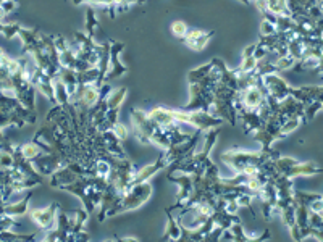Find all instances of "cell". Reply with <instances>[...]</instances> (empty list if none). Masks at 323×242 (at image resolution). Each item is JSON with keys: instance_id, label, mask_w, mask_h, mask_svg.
<instances>
[{"instance_id": "obj_1", "label": "cell", "mask_w": 323, "mask_h": 242, "mask_svg": "<svg viewBox=\"0 0 323 242\" xmlns=\"http://www.w3.org/2000/svg\"><path fill=\"white\" fill-rule=\"evenodd\" d=\"M152 192H154V187H152V184L149 181L133 184V186L129 187L125 194H121L120 207H118L120 215H121V213L141 209V207H143L145 202L152 197Z\"/></svg>"}, {"instance_id": "obj_2", "label": "cell", "mask_w": 323, "mask_h": 242, "mask_svg": "<svg viewBox=\"0 0 323 242\" xmlns=\"http://www.w3.org/2000/svg\"><path fill=\"white\" fill-rule=\"evenodd\" d=\"M129 120H131L133 134L138 139V142L143 144V146L150 144V136L157 129V126L152 123L149 115L144 110H141V108H133L131 115H129Z\"/></svg>"}, {"instance_id": "obj_3", "label": "cell", "mask_w": 323, "mask_h": 242, "mask_svg": "<svg viewBox=\"0 0 323 242\" xmlns=\"http://www.w3.org/2000/svg\"><path fill=\"white\" fill-rule=\"evenodd\" d=\"M262 86L265 89L267 95H272L273 99L281 102L289 95L291 86L286 83L285 78L280 76V73H268L262 76Z\"/></svg>"}, {"instance_id": "obj_4", "label": "cell", "mask_w": 323, "mask_h": 242, "mask_svg": "<svg viewBox=\"0 0 323 242\" xmlns=\"http://www.w3.org/2000/svg\"><path fill=\"white\" fill-rule=\"evenodd\" d=\"M58 210H60V204L54 202V204H50L49 207H45V209L28 210V215L36 226H39L42 231H47V229H52L55 226Z\"/></svg>"}, {"instance_id": "obj_5", "label": "cell", "mask_w": 323, "mask_h": 242, "mask_svg": "<svg viewBox=\"0 0 323 242\" xmlns=\"http://www.w3.org/2000/svg\"><path fill=\"white\" fill-rule=\"evenodd\" d=\"M123 49H125V44L120 42V40H110V65L107 74H105V81L120 78L128 71V68L120 60V54Z\"/></svg>"}, {"instance_id": "obj_6", "label": "cell", "mask_w": 323, "mask_h": 242, "mask_svg": "<svg viewBox=\"0 0 323 242\" xmlns=\"http://www.w3.org/2000/svg\"><path fill=\"white\" fill-rule=\"evenodd\" d=\"M65 163H67V160L57 152L44 153V155H40V157H37L36 160H33L34 168H36L39 175H42V176H50L52 173L57 171Z\"/></svg>"}, {"instance_id": "obj_7", "label": "cell", "mask_w": 323, "mask_h": 242, "mask_svg": "<svg viewBox=\"0 0 323 242\" xmlns=\"http://www.w3.org/2000/svg\"><path fill=\"white\" fill-rule=\"evenodd\" d=\"M212 36H214V31H205V30H201V28H196V30L187 31V34L181 42H184L186 47L194 52H202L209 45Z\"/></svg>"}, {"instance_id": "obj_8", "label": "cell", "mask_w": 323, "mask_h": 242, "mask_svg": "<svg viewBox=\"0 0 323 242\" xmlns=\"http://www.w3.org/2000/svg\"><path fill=\"white\" fill-rule=\"evenodd\" d=\"M241 95V102H243V107L248 108V110H257L258 107L262 105L263 100H265L267 92L263 89V86H251V88L244 89V91H238Z\"/></svg>"}, {"instance_id": "obj_9", "label": "cell", "mask_w": 323, "mask_h": 242, "mask_svg": "<svg viewBox=\"0 0 323 242\" xmlns=\"http://www.w3.org/2000/svg\"><path fill=\"white\" fill-rule=\"evenodd\" d=\"M289 95L294 97L302 105L314 100H323V88L322 86H301V88H291Z\"/></svg>"}, {"instance_id": "obj_10", "label": "cell", "mask_w": 323, "mask_h": 242, "mask_svg": "<svg viewBox=\"0 0 323 242\" xmlns=\"http://www.w3.org/2000/svg\"><path fill=\"white\" fill-rule=\"evenodd\" d=\"M163 168H167V163H165V160H163V157L160 155V157H158L157 161H154V163L145 165V166H139V168H136V171H134V176H133V184L149 181L150 178H154L157 173L160 171V170H163ZM133 184H131V186H133Z\"/></svg>"}, {"instance_id": "obj_11", "label": "cell", "mask_w": 323, "mask_h": 242, "mask_svg": "<svg viewBox=\"0 0 323 242\" xmlns=\"http://www.w3.org/2000/svg\"><path fill=\"white\" fill-rule=\"evenodd\" d=\"M147 115L152 120V123H154L157 128H162V129L172 128V126L176 123V120L173 117V110L172 108H167V107H154Z\"/></svg>"}, {"instance_id": "obj_12", "label": "cell", "mask_w": 323, "mask_h": 242, "mask_svg": "<svg viewBox=\"0 0 323 242\" xmlns=\"http://www.w3.org/2000/svg\"><path fill=\"white\" fill-rule=\"evenodd\" d=\"M322 168L314 161H297L294 166H291L289 170L285 173V176L291 178L294 180L297 176H315V175H320Z\"/></svg>"}, {"instance_id": "obj_13", "label": "cell", "mask_w": 323, "mask_h": 242, "mask_svg": "<svg viewBox=\"0 0 323 242\" xmlns=\"http://www.w3.org/2000/svg\"><path fill=\"white\" fill-rule=\"evenodd\" d=\"M31 199H33V192L29 191L26 197L15 202V204H7V202H5L3 207L0 209V215H10V216H15V218L26 215L28 210H29V200Z\"/></svg>"}, {"instance_id": "obj_14", "label": "cell", "mask_w": 323, "mask_h": 242, "mask_svg": "<svg viewBox=\"0 0 323 242\" xmlns=\"http://www.w3.org/2000/svg\"><path fill=\"white\" fill-rule=\"evenodd\" d=\"M50 178V186L52 187H57V189H60L62 186H65V184H72L76 180H78V175H74V173L68 168V166H60L57 171H54L52 175L49 176Z\"/></svg>"}, {"instance_id": "obj_15", "label": "cell", "mask_w": 323, "mask_h": 242, "mask_svg": "<svg viewBox=\"0 0 323 242\" xmlns=\"http://www.w3.org/2000/svg\"><path fill=\"white\" fill-rule=\"evenodd\" d=\"M18 152L21 153L23 158L31 160V161L45 153L44 149L40 147L36 141H29V142H25V144H20V146H18Z\"/></svg>"}, {"instance_id": "obj_16", "label": "cell", "mask_w": 323, "mask_h": 242, "mask_svg": "<svg viewBox=\"0 0 323 242\" xmlns=\"http://www.w3.org/2000/svg\"><path fill=\"white\" fill-rule=\"evenodd\" d=\"M167 216H168V221H167V231H165V236H163V241H179L181 238V224L179 221L176 220L173 216V212L172 210H165Z\"/></svg>"}, {"instance_id": "obj_17", "label": "cell", "mask_w": 323, "mask_h": 242, "mask_svg": "<svg viewBox=\"0 0 323 242\" xmlns=\"http://www.w3.org/2000/svg\"><path fill=\"white\" fill-rule=\"evenodd\" d=\"M128 97V89L126 88H118V89H111L108 92V95L105 97V103H107L108 108H118L125 103Z\"/></svg>"}, {"instance_id": "obj_18", "label": "cell", "mask_w": 323, "mask_h": 242, "mask_svg": "<svg viewBox=\"0 0 323 242\" xmlns=\"http://www.w3.org/2000/svg\"><path fill=\"white\" fill-rule=\"evenodd\" d=\"M52 84H54V95H55V103H60V105H68L70 103V92L67 89V86L60 79V78H54L52 79Z\"/></svg>"}, {"instance_id": "obj_19", "label": "cell", "mask_w": 323, "mask_h": 242, "mask_svg": "<svg viewBox=\"0 0 323 242\" xmlns=\"http://www.w3.org/2000/svg\"><path fill=\"white\" fill-rule=\"evenodd\" d=\"M252 136H254V139L260 144V147H262V151H267V149H272L273 147V144L277 142V139L270 134V132L263 128H258V129H255L254 132H252Z\"/></svg>"}, {"instance_id": "obj_20", "label": "cell", "mask_w": 323, "mask_h": 242, "mask_svg": "<svg viewBox=\"0 0 323 242\" xmlns=\"http://www.w3.org/2000/svg\"><path fill=\"white\" fill-rule=\"evenodd\" d=\"M297 161H299L297 158L289 157V155H278V157L273 160V163H275V168H277L278 175H285V173L289 170L291 166H294Z\"/></svg>"}, {"instance_id": "obj_21", "label": "cell", "mask_w": 323, "mask_h": 242, "mask_svg": "<svg viewBox=\"0 0 323 242\" xmlns=\"http://www.w3.org/2000/svg\"><path fill=\"white\" fill-rule=\"evenodd\" d=\"M265 11L277 15V16H280V15L291 16L289 11H287L286 0H265Z\"/></svg>"}, {"instance_id": "obj_22", "label": "cell", "mask_w": 323, "mask_h": 242, "mask_svg": "<svg viewBox=\"0 0 323 242\" xmlns=\"http://www.w3.org/2000/svg\"><path fill=\"white\" fill-rule=\"evenodd\" d=\"M210 68H212V61L204 63V65H201V66H197V68H194V70H191L189 73H187V79H189V84H191V83H201V81L210 73Z\"/></svg>"}, {"instance_id": "obj_23", "label": "cell", "mask_w": 323, "mask_h": 242, "mask_svg": "<svg viewBox=\"0 0 323 242\" xmlns=\"http://www.w3.org/2000/svg\"><path fill=\"white\" fill-rule=\"evenodd\" d=\"M150 144H155V146L163 149V151L172 146V144H170V136H168L167 129L157 128L154 132H152V136H150Z\"/></svg>"}, {"instance_id": "obj_24", "label": "cell", "mask_w": 323, "mask_h": 242, "mask_svg": "<svg viewBox=\"0 0 323 242\" xmlns=\"http://www.w3.org/2000/svg\"><path fill=\"white\" fill-rule=\"evenodd\" d=\"M304 123H305L304 118H297V117H294V118H287V120L285 121V123L280 126V132L286 137V136H289L291 132H294L296 129L301 128V126H302Z\"/></svg>"}, {"instance_id": "obj_25", "label": "cell", "mask_w": 323, "mask_h": 242, "mask_svg": "<svg viewBox=\"0 0 323 242\" xmlns=\"http://www.w3.org/2000/svg\"><path fill=\"white\" fill-rule=\"evenodd\" d=\"M99 26V20L94 8H87L86 10V34L89 37H96V31Z\"/></svg>"}, {"instance_id": "obj_26", "label": "cell", "mask_w": 323, "mask_h": 242, "mask_svg": "<svg viewBox=\"0 0 323 242\" xmlns=\"http://www.w3.org/2000/svg\"><path fill=\"white\" fill-rule=\"evenodd\" d=\"M322 110H323V100H314L307 103V105H304V121L305 123L312 121Z\"/></svg>"}, {"instance_id": "obj_27", "label": "cell", "mask_w": 323, "mask_h": 242, "mask_svg": "<svg viewBox=\"0 0 323 242\" xmlns=\"http://www.w3.org/2000/svg\"><path fill=\"white\" fill-rule=\"evenodd\" d=\"M296 59H292V57L287 54V55H283V57H277V59L273 60V65L275 68L278 70V73L281 71H287V70H292L296 65Z\"/></svg>"}, {"instance_id": "obj_28", "label": "cell", "mask_w": 323, "mask_h": 242, "mask_svg": "<svg viewBox=\"0 0 323 242\" xmlns=\"http://www.w3.org/2000/svg\"><path fill=\"white\" fill-rule=\"evenodd\" d=\"M228 229L231 231L233 238H234V242H252V241H254V236H248V234L244 233L243 224H241V221L233 223Z\"/></svg>"}, {"instance_id": "obj_29", "label": "cell", "mask_w": 323, "mask_h": 242, "mask_svg": "<svg viewBox=\"0 0 323 242\" xmlns=\"http://www.w3.org/2000/svg\"><path fill=\"white\" fill-rule=\"evenodd\" d=\"M275 26H277V32H286V31H291L292 28L296 26V23H294V18H292V16L280 15V16H277Z\"/></svg>"}, {"instance_id": "obj_30", "label": "cell", "mask_w": 323, "mask_h": 242, "mask_svg": "<svg viewBox=\"0 0 323 242\" xmlns=\"http://www.w3.org/2000/svg\"><path fill=\"white\" fill-rule=\"evenodd\" d=\"M170 31H172V34L176 37V39H179V40H183L184 36L187 34V31H189V28H187V25L184 21H181V20H176L172 23V26H170Z\"/></svg>"}, {"instance_id": "obj_31", "label": "cell", "mask_w": 323, "mask_h": 242, "mask_svg": "<svg viewBox=\"0 0 323 242\" xmlns=\"http://www.w3.org/2000/svg\"><path fill=\"white\" fill-rule=\"evenodd\" d=\"M254 199H255L254 195L249 194V192H241V194L236 195V199H234V200H236L239 209H248V210H251L252 215L255 216L254 210H252V200H254Z\"/></svg>"}, {"instance_id": "obj_32", "label": "cell", "mask_w": 323, "mask_h": 242, "mask_svg": "<svg viewBox=\"0 0 323 242\" xmlns=\"http://www.w3.org/2000/svg\"><path fill=\"white\" fill-rule=\"evenodd\" d=\"M0 241H36V234H18L11 231L0 233Z\"/></svg>"}, {"instance_id": "obj_33", "label": "cell", "mask_w": 323, "mask_h": 242, "mask_svg": "<svg viewBox=\"0 0 323 242\" xmlns=\"http://www.w3.org/2000/svg\"><path fill=\"white\" fill-rule=\"evenodd\" d=\"M20 226V223L16 221L15 216L10 215H0V233L2 231H11L13 228Z\"/></svg>"}, {"instance_id": "obj_34", "label": "cell", "mask_w": 323, "mask_h": 242, "mask_svg": "<svg viewBox=\"0 0 323 242\" xmlns=\"http://www.w3.org/2000/svg\"><path fill=\"white\" fill-rule=\"evenodd\" d=\"M273 34H277V26H275L273 23H270V21L262 18L260 26H258V36L267 37V36H273Z\"/></svg>"}, {"instance_id": "obj_35", "label": "cell", "mask_w": 323, "mask_h": 242, "mask_svg": "<svg viewBox=\"0 0 323 242\" xmlns=\"http://www.w3.org/2000/svg\"><path fill=\"white\" fill-rule=\"evenodd\" d=\"M307 224L314 229H323V213L309 212V220Z\"/></svg>"}, {"instance_id": "obj_36", "label": "cell", "mask_w": 323, "mask_h": 242, "mask_svg": "<svg viewBox=\"0 0 323 242\" xmlns=\"http://www.w3.org/2000/svg\"><path fill=\"white\" fill-rule=\"evenodd\" d=\"M20 25L18 23H5L3 26V31H2V36L5 39H11L13 36H18V31H20Z\"/></svg>"}, {"instance_id": "obj_37", "label": "cell", "mask_w": 323, "mask_h": 242, "mask_svg": "<svg viewBox=\"0 0 323 242\" xmlns=\"http://www.w3.org/2000/svg\"><path fill=\"white\" fill-rule=\"evenodd\" d=\"M257 63L258 61L254 59V57H248V59H243V61H241V65L238 68L243 73H252L257 68Z\"/></svg>"}, {"instance_id": "obj_38", "label": "cell", "mask_w": 323, "mask_h": 242, "mask_svg": "<svg viewBox=\"0 0 323 242\" xmlns=\"http://www.w3.org/2000/svg\"><path fill=\"white\" fill-rule=\"evenodd\" d=\"M111 131H113V134L118 137V139L121 141V142H125L128 137H129V129L126 128L125 124H121L120 121L116 124H113V128H111Z\"/></svg>"}, {"instance_id": "obj_39", "label": "cell", "mask_w": 323, "mask_h": 242, "mask_svg": "<svg viewBox=\"0 0 323 242\" xmlns=\"http://www.w3.org/2000/svg\"><path fill=\"white\" fill-rule=\"evenodd\" d=\"M309 212H315V213H323V197L319 194L317 197L309 204Z\"/></svg>"}, {"instance_id": "obj_40", "label": "cell", "mask_w": 323, "mask_h": 242, "mask_svg": "<svg viewBox=\"0 0 323 242\" xmlns=\"http://www.w3.org/2000/svg\"><path fill=\"white\" fill-rule=\"evenodd\" d=\"M54 45H55V50L58 52V54H62V52L68 49V40L58 34V36H54Z\"/></svg>"}, {"instance_id": "obj_41", "label": "cell", "mask_w": 323, "mask_h": 242, "mask_svg": "<svg viewBox=\"0 0 323 242\" xmlns=\"http://www.w3.org/2000/svg\"><path fill=\"white\" fill-rule=\"evenodd\" d=\"M254 50H255V42L254 44H251L248 45L244 50H243V59H248V57H252L254 55Z\"/></svg>"}, {"instance_id": "obj_42", "label": "cell", "mask_w": 323, "mask_h": 242, "mask_svg": "<svg viewBox=\"0 0 323 242\" xmlns=\"http://www.w3.org/2000/svg\"><path fill=\"white\" fill-rule=\"evenodd\" d=\"M120 241H123V242H136L138 238H133V236H126V238H121Z\"/></svg>"}, {"instance_id": "obj_43", "label": "cell", "mask_w": 323, "mask_h": 242, "mask_svg": "<svg viewBox=\"0 0 323 242\" xmlns=\"http://www.w3.org/2000/svg\"><path fill=\"white\" fill-rule=\"evenodd\" d=\"M239 2H243V3H251V2H254V0H239Z\"/></svg>"}]
</instances>
